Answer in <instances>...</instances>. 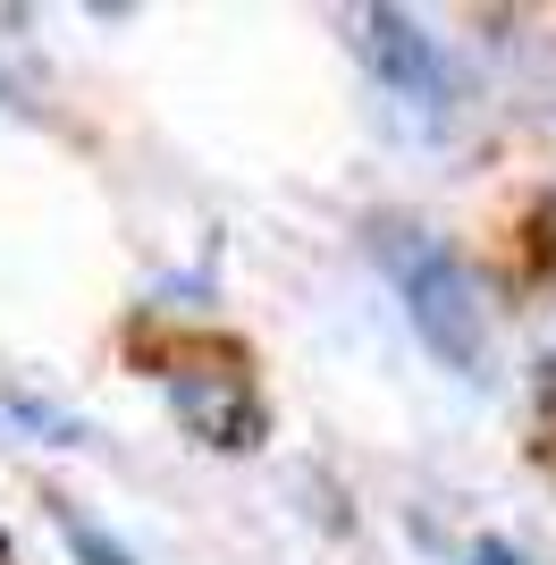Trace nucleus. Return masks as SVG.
<instances>
[{
    "mask_svg": "<svg viewBox=\"0 0 556 565\" xmlns=\"http://www.w3.org/2000/svg\"><path fill=\"white\" fill-rule=\"evenodd\" d=\"M379 262H388V279H396V296H405V312H414V330L430 338V354L456 363V372H481L489 363V321H481V287L463 279V262L421 228L379 236Z\"/></svg>",
    "mask_w": 556,
    "mask_h": 565,
    "instance_id": "obj_1",
    "label": "nucleus"
},
{
    "mask_svg": "<svg viewBox=\"0 0 556 565\" xmlns=\"http://www.w3.org/2000/svg\"><path fill=\"white\" fill-rule=\"evenodd\" d=\"M354 43H363V60L388 76L396 94L447 102V60H439V43L421 34V18H405V9H363V18H354Z\"/></svg>",
    "mask_w": 556,
    "mask_h": 565,
    "instance_id": "obj_2",
    "label": "nucleus"
},
{
    "mask_svg": "<svg viewBox=\"0 0 556 565\" xmlns=\"http://www.w3.org/2000/svg\"><path fill=\"white\" fill-rule=\"evenodd\" d=\"M178 423L203 439V448H254L261 439V397L245 380H178Z\"/></svg>",
    "mask_w": 556,
    "mask_h": 565,
    "instance_id": "obj_3",
    "label": "nucleus"
},
{
    "mask_svg": "<svg viewBox=\"0 0 556 565\" xmlns=\"http://www.w3.org/2000/svg\"><path fill=\"white\" fill-rule=\"evenodd\" d=\"M60 532H68V548H76L85 565H136L127 548L110 541V532H101V523H85V515H60Z\"/></svg>",
    "mask_w": 556,
    "mask_h": 565,
    "instance_id": "obj_4",
    "label": "nucleus"
},
{
    "mask_svg": "<svg viewBox=\"0 0 556 565\" xmlns=\"http://www.w3.org/2000/svg\"><path fill=\"white\" fill-rule=\"evenodd\" d=\"M472 565H523V557H514L506 541H472Z\"/></svg>",
    "mask_w": 556,
    "mask_h": 565,
    "instance_id": "obj_5",
    "label": "nucleus"
},
{
    "mask_svg": "<svg viewBox=\"0 0 556 565\" xmlns=\"http://www.w3.org/2000/svg\"><path fill=\"white\" fill-rule=\"evenodd\" d=\"M0 557H9V541H0Z\"/></svg>",
    "mask_w": 556,
    "mask_h": 565,
    "instance_id": "obj_6",
    "label": "nucleus"
}]
</instances>
